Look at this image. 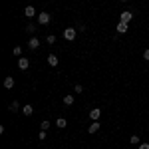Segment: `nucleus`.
Instances as JSON below:
<instances>
[{
  "label": "nucleus",
  "mask_w": 149,
  "mask_h": 149,
  "mask_svg": "<svg viewBox=\"0 0 149 149\" xmlns=\"http://www.w3.org/2000/svg\"><path fill=\"white\" fill-rule=\"evenodd\" d=\"M8 109H10L12 113H14V111H18V109H20V105H18V102H12L10 105H8Z\"/></svg>",
  "instance_id": "14"
},
{
  "label": "nucleus",
  "mask_w": 149,
  "mask_h": 149,
  "mask_svg": "<svg viewBox=\"0 0 149 149\" xmlns=\"http://www.w3.org/2000/svg\"><path fill=\"white\" fill-rule=\"evenodd\" d=\"M64 38H66L68 42L76 40V28H66V30H64Z\"/></svg>",
  "instance_id": "2"
},
{
  "label": "nucleus",
  "mask_w": 149,
  "mask_h": 149,
  "mask_svg": "<svg viewBox=\"0 0 149 149\" xmlns=\"http://www.w3.org/2000/svg\"><path fill=\"white\" fill-rule=\"evenodd\" d=\"M139 149H149V143H139Z\"/></svg>",
  "instance_id": "23"
},
{
  "label": "nucleus",
  "mask_w": 149,
  "mask_h": 149,
  "mask_svg": "<svg viewBox=\"0 0 149 149\" xmlns=\"http://www.w3.org/2000/svg\"><path fill=\"white\" fill-rule=\"evenodd\" d=\"M24 14H26V18H32V16L36 14L34 6H26V8H24Z\"/></svg>",
  "instance_id": "11"
},
{
  "label": "nucleus",
  "mask_w": 149,
  "mask_h": 149,
  "mask_svg": "<svg viewBox=\"0 0 149 149\" xmlns=\"http://www.w3.org/2000/svg\"><path fill=\"white\" fill-rule=\"evenodd\" d=\"M121 2H127V0H121Z\"/></svg>",
  "instance_id": "25"
},
{
  "label": "nucleus",
  "mask_w": 149,
  "mask_h": 149,
  "mask_svg": "<svg viewBox=\"0 0 149 149\" xmlns=\"http://www.w3.org/2000/svg\"><path fill=\"white\" fill-rule=\"evenodd\" d=\"M74 92H76V93H81V92H84V88H81L80 84H76V88H74Z\"/></svg>",
  "instance_id": "20"
},
{
  "label": "nucleus",
  "mask_w": 149,
  "mask_h": 149,
  "mask_svg": "<svg viewBox=\"0 0 149 149\" xmlns=\"http://www.w3.org/2000/svg\"><path fill=\"white\" fill-rule=\"evenodd\" d=\"M28 66H30V60L28 58H20L18 60V68L20 70H28Z\"/></svg>",
  "instance_id": "4"
},
{
  "label": "nucleus",
  "mask_w": 149,
  "mask_h": 149,
  "mask_svg": "<svg viewBox=\"0 0 149 149\" xmlns=\"http://www.w3.org/2000/svg\"><path fill=\"white\" fill-rule=\"evenodd\" d=\"M50 20H52L50 12H40V14H38V22L42 24V26H46V24H50Z\"/></svg>",
  "instance_id": "1"
},
{
  "label": "nucleus",
  "mask_w": 149,
  "mask_h": 149,
  "mask_svg": "<svg viewBox=\"0 0 149 149\" xmlns=\"http://www.w3.org/2000/svg\"><path fill=\"white\" fill-rule=\"evenodd\" d=\"M22 113L24 115H32V113H34V107H32L30 103H26V105L22 107Z\"/></svg>",
  "instance_id": "10"
},
{
  "label": "nucleus",
  "mask_w": 149,
  "mask_h": 149,
  "mask_svg": "<svg viewBox=\"0 0 149 149\" xmlns=\"http://www.w3.org/2000/svg\"><path fill=\"white\" fill-rule=\"evenodd\" d=\"M64 103H66V105H72V103H74V95H66V97H64Z\"/></svg>",
  "instance_id": "15"
},
{
  "label": "nucleus",
  "mask_w": 149,
  "mask_h": 149,
  "mask_svg": "<svg viewBox=\"0 0 149 149\" xmlns=\"http://www.w3.org/2000/svg\"><path fill=\"white\" fill-rule=\"evenodd\" d=\"M58 62H60V60H58L56 54H50V56H48V64H50V66H54V68H56Z\"/></svg>",
  "instance_id": "9"
},
{
  "label": "nucleus",
  "mask_w": 149,
  "mask_h": 149,
  "mask_svg": "<svg viewBox=\"0 0 149 149\" xmlns=\"http://www.w3.org/2000/svg\"><path fill=\"white\" fill-rule=\"evenodd\" d=\"M56 125L60 127V129H64V127L68 125V121H66V119H64V117H58V119H56Z\"/></svg>",
  "instance_id": "12"
},
{
  "label": "nucleus",
  "mask_w": 149,
  "mask_h": 149,
  "mask_svg": "<svg viewBox=\"0 0 149 149\" xmlns=\"http://www.w3.org/2000/svg\"><path fill=\"white\" fill-rule=\"evenodd\" d=\"M131 18H133V12H121V20L119 22H131Z\"/></svg>",
  "instance_id": "6"
},
{
  "label": "nucleus",
  "mask_w": 149,
  "mask_h": 149,
  "mask_svg": "<svg viewBox=\"0 0 149 149\" xmlns=\"http://www.w3.org/2000/svg\"><path fill=\"white\" fill-rule=\"evenodd\" d=\"M40 125H42V129H44V131H46L48 127H50V121H46V119H44V121H42V123H40Z\"/></svg>",
  "instance_id": "21"
},
{
  "label": "nucleus",
  "mask_w": 149,
  "mask_h": 149,
  "mask_svg": "<svg viewBox=\"0 0 149 149\" xmlns=\"http://www.w3.org/2000/svg\"><path fill=\"white\" fill-rule=\"evenodd\" d=\"M12 54H14V56H20V54H22V48H20V46H14V48H12Z\"/></svg>",
  "instance_id": "16"
},
{
  "label": "nucleus",
  "mask_w": 149,
  "mask_h": 149,
  "mask_svg": "<svg viewBox=\"0 0 149 149\" xmlns=\"http://www.w3.org/2000/svg\"><path fill=\"white\" fill-rule=\"evenodd\" d=\"M143 60H149V50H145V52H143Z\"/></svg>",
  "instance_id": "24"
},
{
  "label": "nucleus",
  "mask_w": 149,
  "mask_h": 149,
  "mask_svg": "<svg viewBox=\"0 0 149 149\" xmlns=\"http://www.w3.org/2000/svg\"><path fill=\"white\" fill-rule=\"evenodd\" d=\"M46 42H48V44H54V42H56V36H52V34H50V36L46 38Z\"/></svg>",
  "instance_id": "19"
},
{
  "label": "nucleus",
  "mask_w": 149,
  "mask_h": 149,
  "mask_svg": "<svg viewBox=\"0 0 149 149\" xmlns=\"http://www.w3.org/2000/svg\"><path fill=\"white\" fill-rule=\"evenodd\" d=\"M100 117H102V109H100V107H92V109H90V119H92V121H97Z\"/></svg>",
  "instance_id": "3"
},
{
  "label": "nucleus",
  "mask_w": 149,
  "mask_h": 149,
  "mask_svg": "<svg viewBox=\"0 0 149 149\" xmlns=\"http://www.w3.org/2000/svg\"><path fill=\"white\" fill-rule=\"evenodd\" d=\"M38 46H40V40H38V38H30V40H28V48H30V50H38Z\"/></svg>",
  "instance_id": "5"
},
{
  "label": "nucleus",
  "mask_w": 149,
  "mask_h": 149,
  "mask_svg": "<svg viewBox=\"0 0 149 149\" xmlns=\"http://www.w3.org/2000/svg\"><path fill=\"white\" fill-rule=\"evenodd\" d=\"M115 30H117L119 34H125L127 30H129V26H127V22H119V24H117V28H115Z\"/></svg>",
  "instance_id": "7"
},
{
  "label": "nucleus",
  "mask_w": 149,
  "mask_h": 149,
  "mask_svg": "<svg viewBox=\"0 0 149 149\" xmlns=\"http://www.w3.org/2000/svg\"><path fill=\"white\" fill-rule=\"evenodd\" d=\"M4 88H6V90L14 88V78H12V76H6V78H4Z\"/></svg>",
  "instance_id": "8"
},
{
  "label": "nucleus",
  "mask_w": 149,
  "mask_h": 149,
  "mask_svg": "<svg viewBox=\"0 0 149 149\" xmlns=\"http://www.w3.org/2000/svg\"><path fill=\"white\" fill-rule=\"evenodd\" d=\"M129 141H131L133 145H137V143H139V137H137V135H131V137H129Z\"/></svg>",
  "instance_id": "18"
},
{
  "label": "nucleus",
  "mask_w": 149,
  "mask_h": 149,
  "mask_svg": "<svg viewBox=\"0 0 149 149\" xmlns=\"http://www.w3.org/2000/svg\"><path fill=\"white\" fill-rule=\"evenodd\" d=\"M38 139H42V141H44V139H46V131H44V129H42V131H40V135H38Z\"/></svg>",
  "instance_id": "22"
},
{
  "label": "nucleus",
  "mask_w": 149,
  "mask_h": 149,
  "mask_svg": "<svg viewBox=\"0 0 149 149\" xmlns=\"http://www.w3.org/2000/svg\"><path fill=\"white\" fill-rule=\"evenodd\" d=\"M34 30H36V26H34V24H28V28H26V32H28V34H34Z\"/></svg>",
  "instance_id": "17"
},
{
  "label": "nucleus",
  "mask_w": 149,
  "mask_h": 149,
  "mask_svg": "<svg viewBox=\"0 0 149 149\" xmlns=\"http://www.w3.org/2000/svg\"><path fill=\"white\" fill-rule=\"evenodd\" d=\"M97 129H100V123H97V121H93V123H90V127H88V131H90V133H95Z\"/></svg>",
  "instance_id": "13"
}]
</instances>
